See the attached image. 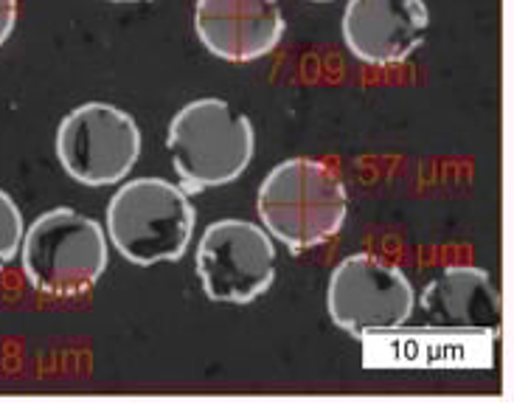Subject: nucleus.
I'll return each mask as SVG.
<instances>
[{
	"instance_id": "obj_5",
	"label": "nucleus",
	"mask_w": 514,
	"mask_h": 408,
	"mask_svg": "<svg viewBox=\"0 0 514 408\" xmlns=\"http://www.w3.org/2000/svg\"><path fill=\"white\" fill-rule=\"evenodd\" d=\"M326 310L340 330L368 335L399 330L416 310V290L405 271L380 254L340 259L329 279Z\"/></svg>"
},
{
	"instance_id": "obj_7",
	"label": "nucleus",
	"mask_w": 514,
	"mask_h": 408,
	"mask_svg": "<svg viewBox=\"0 0 514 408\" xmlns=\"http://www.w3.org/2000/svg\"><path fill=\"white\" fill-rule=\"evenodd\" d=\"M194 265L211 302L250 304L276 282V245L262 226L225 217L203 231Z\"/></svg>"
},
{
	"instance_id": "obj_3",
	"label": "nucleus",
	"mask_w": 514,
	"mask_h": 408,
	"mask_svg": "<svg viewBox=\"0 0 514 408\" xmlns=\"http://www.w3.org/2000/svg\"><path fill=\"white\" fill-rule=\"evenodd\" d=\"M197 212L183 186L163 178H135L118 186L107 206V240L138 268L186 257Z\"/></svg>"
},
{
	"instance_id": "obj_8",
	"label": "nucleus",
	"mask_w": 514,
	"mask_h": 408,
	"mask_svg": "<svg viewBox=\"0 0 514 408\" xmlns=\"http://www.w3.org/2000/svg\"><path fill=\"white\" fill-rule=\"evenodd\" d=\"M430 26L425 0H349L343 43L371 68H394L422 48Z\"/></svg>"
},
{
	"instance_id": "obj_9",
	"label": "nucleus",
	"mask_w": 514,
	"mask_h": 408,
	"mask_svg": "<svg viewBox=\"0 0 514 408\" xmlns=\"http://www.w3.org/2000/svg\"><path fill=\"white\" fill-rule=\"evenodd\" d=\"M194 31L214 57L253 62L281 46L287 23L279 0H197Z\"/></svg>"
},
{
	"instance_id": "obj_4",
	"label": "nucleus",
	"mask_w": 514,
	"mask_h": 408,
	"mask_svg": "<svg viewBox=\"0 0 514 408\" xmlns=\"http://www.w3.org/2000/svg\"><path fill=\"white\" fill-rule=\"evenodd\" d=\"M110 262L99 220L74 209L40 214L20 242V265L29 285L51 299H79L96 288Z\"/></svg>"
},
{
	"instance_id": "obj_11",
	"label": "nucleus",
	"mask_w": 514,
	"mask_h": 408,
	"mask_svg": "<svg viewBox=\"0 0 514 408\" xmlns=\"http://www.w3.org/2000/svg\"><path fill=\"white\" fill-rule=\"evenodd\" d=\"M23 231H26V223H23L17 203L9 192L0 189V271H6L12 265V259L17 257Z\"/></svg>"
},
{
	"instance_id": "obj_14",
	"label": "nucleus",
	"mask_w": 514,
	"mask_h": 408,
	"mask_svg": "<svg viewBox=\"0 0 514 408\" xmlns=\"http://www.w3.org/2000/svg\"><path fill=\"white\" fill-rule=\"evenodd\" d=\"M312 3H332V0H312Z\"/></svg>"
},
{
	"instance_id": "obj_2",
	"label": "nucleus",
	"mask_w": 514,
	"mask_h": 408,
	"mask_svg": "<svg viewBox=\"0 0 514 408\" xmlns=\"http://www.w3.org/2000/svg\"><path fill=\"white\" fill-rule=\"evenodd\" d=\"M166 147L189 195L234 183L256 150L253 121L225 99L206 96L183 105L169 121Z\"/></svg>"
},
{
	"instance_id": "obj_6",
	"label": "nucleus",
	"mask_w": 514,
	"mask_h": 408,
	"mask_svg": "<svg viewBox=\"0 0 514 408\" xmlns=\"http://www.w3.org/2000/svg\"><path fill=\"white\" fill-rule=\"evenodd\" d=\"M57 158L82 186H116L141 158V130L127 110L85 102L59 121Z\"/></svg>"
},
{
	"instance_id": "obj_13",
	"label": "nucleus",
	"mask_w": 514,
	"mask_h": 408,
	"mask_svg": "<svg viewBox=\"0 0 514 408\" xmlns=\"http://www.w3.org/2000/svg\"><path fill=\"white\" fill-rule=\"evenodd\" d=\"M113 3H144V0H113Z\"/></svg>"
},
{
	"instance_id": "obj_1",
	"label": "nucleus",
	"mask_w": 514,
	"mask_h": 408,
	"mask_svg": "<svg viewBox=\"0 0 514 408\" xmlns=\"http://www.w3.org/2000/svg\"><path fill=\"white\" fill-rule=\"evenodd\" d=\"M265 231L290 254L321 248L340 234L349 195L340 172L321 158H290L267 172L256 195Z\"/></svg>"
},
{
	"instance_id": "obj_10",
	"label": "nucleus",
	"mask_w": 514,
	"mask_h": 408,
	"mask_svg": "<svg viewBox=\"0 0 514 408\" xmlns=\"http://www.w3.org/2000/svg\"><path fill=\"white\" fill-rule=\"evenodd\" d=\"M419 307L439 330H498L500 293L492 276L478 265L441 268L422 293Z\"/></svg>"
},
{
	"instance_id": "obj_12",
	"label": "nucleus",
	"mask_w": 514,
	"mask_h": 408,
	"mask_svg": "<svg viewBox=\"0 0 514 408\" xmlns=\"http://www.w3.org/2000/svg\"><path fill=\"white\" fill-rule=\"evenodd\" d=\"M17 26V0H0V46L12 37Z\"/></svg>"
}]
</instances>
